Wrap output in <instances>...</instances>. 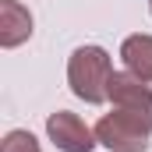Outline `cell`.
I'll use <instances>...</instances> for the list:
<instances>
[{"label":"cell","instance_id":"cell-4","mask_svg":"<svg viewBox=\"0 0 152 152\" xmlns=\"http://www.w3.org/2000/svg\"><path fill=\"white\" fill-rule=\"evenodd\" d=\"M110 103H113V110L134 113L145 124H152V88H149V81L134 78L131 71H113V78H110Z\"/></svg>","mask_w":152,"mask_h":152},{"label":"cell","instance_id":"cell-3","mask_svg":"<svg viewBox=\"0 0 152 152\" xmlns=\"http://www.w3.org/2000/svg\"><path fill=\"white\" fill-rule=\"evenodd\" d=\"M46 134L60 152H92L96 142V127H88L85 120L71 110H57L46 117Z\"/></svg>","mask_w":152,"mask_h":152},{"label":"cell","instance_id":"cell-1","mask_svg":"<svg viewBox=\"0 0 152 152\" xmlns=\"http://www.w3.org/2000/svg\"><path fill=\"white\" fill-rule=\"evenodd\" d=\"M110 78H113V60L103 46H78L67 57V85L78 99L92 106L110 103Z\"/></svg>","mask_w":152,"mask_h":152},{"label":"cell","instance_id":"cell-6","mask_svg":"<svg viewBox=\"0 0 152 152\" xmlns=\"http://www.w3.org/2000/svg\"><path fill=\"white\" fill-rule=\"evenodd\" d=\"M120 60H124V71H131L142 81H152V36L145 32H134L120 42Z\"/></svg>","mask_w":152,"mask_h":152},{"label":"cell","instance_id":"cell-2","mask_svg":"<svg viewBox=\"0 0 152 152\" xmlns=\"http://www.w3.org/2000/svg\"><path fill=\"white\" fill-rule=\"evenodd\" d=\"M149 134H152V124H145L134 113H124V110H110L96 124V142L106 145L110 152H145Z\"/></svg>","mask_w":152,"mask_h":152},{"label":"cell","instance_id":"cell-5","mask_svg":"<svg viewBox=\"0 0 152 152\" xmlns=\"http://www.w3.org/2000/svg\"><path fill=\"white\" fill-rule=\"evenodd\" d=\"M32 11L21 0H0V46L14 50L32 39Z\"/></svg>","mask_w":152,"mask_h":152},{"label":"cell","instance_id":"cell-8","mask_svg":"<svg viewBox=\"0 0 152 152\" xmlns=\"http://www.w3.org/2000/svg\"><path fill=\"white\" fill-rule=\"evenodd\" d=\"M149 11H152V0H149Z\"/></svg>","mask_w":152,"mask_h":152},{"label":"cell","instance_id":"cell-7","mask_svg":"<svg viewBox=\"0 0 152 152\" xmlns=\"http://www.w3.org/2000/svg\"><path fill=\"white\" fill-rule=\"evenodd\" d=\"M0 152H42V149H39V138L32 134V131L14 127V131H7V134H4Z\"/></svg>","mask_w":152,"mask_h":152}]
</instances>
